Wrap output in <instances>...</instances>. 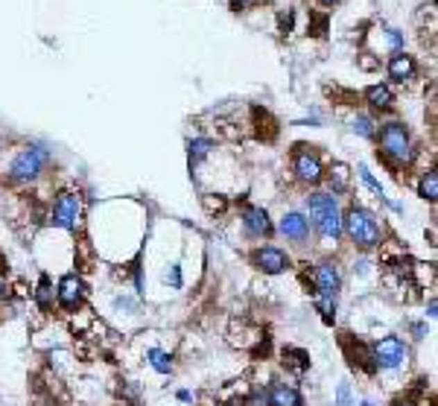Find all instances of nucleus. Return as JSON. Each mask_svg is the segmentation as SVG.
<instances>
[{"mask_svg":"<svg viewBox=\"0 0 438 406\" xmlns=\"http://www.w3.org/2000/svg\"><path fill=\"white\" fill-rule=\"evenodd\" d=\"M328 181H330V190H333V193H345L348 185H351V170H348V164H333Z\"/></svg>","mask_w":438,"mask_h":406,"instance_id":"obj_17","label":"nucleus"},{"mask_svg":"<svg viewBox=\"0 0 438 406\" xmlns=\"http://www.w3.org/2000/svg\"><path fill=\"white\" fill-rule=\"evenodd\" d=\"M82 219V202L76 193H62L53 205V226H59L65 231H76Z\"/></svg>","mask_w":438,"mask_h":406,"instance_id":"obj_6","label":"nucleus"},{"mask_svg":"<svg viewBox=\"0 0 438 406\" xmlns=\"http://www.w3.org/2000/svg\"><path fill=\"white\" fill-rule=\"evenodd\" d=\"M266 406H304V395L295 386L272 383L266 391Z\"/></svg>","mask_w":438,"mask_h":406,"instance_id":"obj_13","label":"nucleus"},{"mask_svg":"<svg viewBox=\"0 0 438 406\" xmlns=\"http://www.w3.org/2000/svg\"><path fill=\"white\" fill-rule=\"evenodd\" d=\"M365 100H369V105L377 108V111H389L391 103H394V96H391L389 85H369V88H365Z\"/></svg>","mask_w":438,"mask_h":406,"instance_id":"obj_15","label":"nucleus"},{"mask_svg":"<svg viewBox=\"0 0 438 406\" xmlns=\"http://www.w3.org/2000/svg\"><path fill=\"white\" fill-rule=\"evenodd\" d=\"M278 231L284 234L287 240H292V243H304V240H310V231H313V226H310V219L304 214L289 211V214L280 217Z\"/></svg>","mask_w":438,"mask_h":406,"instance_id":"obj_11","label":"nucleus"},{"mask_svg":"<svg viewBox=\"0 0 438 406\" xmlns=\"http://www.w3.org/2000/svg\"><path fill=\"white\" fill-rule=\"evenodd\" d=\"M146 360H149V366L158 371V374H169V371H173V357H169L167 351H161V348H149Z\"/></svg>","mask_w":438,"mask_h":406,"instance_id":"obj_18","label":"nucleus"},{"mask_svg":"<svg viewBox=\"0 0 438 406\" xmlns=\"http://www.w3.org/2000/svg\"><path fill=\"white\" fill-rule=\"evenodd\" d=\"M374 137H377V144H380V155H383L391 167H406V164H412V158H415V144H412V137H409V132H406L403 123H398V120L383 123Z\"/></svg>","mask_w":438,"mask_h":406,"instance_id":"obj_2","label":"nucleus"},{"mask_svg":"<svg viewBox=\"0 0 438 406\" xmlns=\"http://www.w3.org/2000/svg\"><path fill=\"white\" fill-rule=\"evenodd\" d=\"M336 400H339V406H348V400H351V391H348V386H345V383L339 386V391H336Z\"/></svg>","mask_w":438,"mask_h":406,"instance_id":"obj_26","label":"nucleus"},{"mask_svg":"<svg viewBox=\"0 0 438 406\" xmlns=\"http://www.w3.org/2000/svg\"><path fill=\"white\" fill-rule=\"evenodd\" d=\"M167 281L173 284V287H181V269L178 266H173V269H169V275H167Z\"/></svg>","mask_w":438,"mask_h":406,"instance_id":"obj_27","label":"nucleus"},{"mask_svg":"<svg viewBox=\"0 0 438 406\" xmlns=\"http://www.w3.org/2000/svg\"><path fill=\"white\" fill-rule=\"evenodd\" d=\"M284 366L292 369L295 374H304L310 369V354L304 348H284Z\"/></svg>","mask_w":438,"mask_h":406,"instance_id":"obj_16","label":"nucleus"},{"mask_svg":"<svg viewBox=\"0 0 438 406\" xmlns=\"http://www.w3.org/2000/svg\"><path fill=\"white\" fill-rule=\"evenodd\" d=\"M418 74V65L412 56H406V53H394L391 59H389V76L394 82H409Z\"/></svg>","mask_w":438,"mask_h":406,"instance_id":"obj_14","label":"nucleus"},{"mask_svg":"<svg viewBox=\"0 0 438 406\" xmlns=\"http://www.w3.org/2000/svg\"><path fill=\"white\" fill-rule=\"evenodd\" d=\"M123 398H129L135 406L140 403V389H137V383H126L123 386Z\"/></svg>","mask_w":438,"mask_h":406,"instance_id":"obj_25","label":"nucleus"},{"mask_svg":"<svg viewBox=\"0 0 438 406\" xmlns=\"http://www.w3.org/2000/svg\"><path fill=\"white\" fill-rule=\"evenodd\" d=\"M85 292H88V289H85V281L79 275H65L59 281V289H56V298H59L62 310L76 313L82 307V301H85Z\"/></svg>","mask_w":438,"mask_h":406,"instance_id":"obj_7","label":"nucleus"},{"mask_svg":"<svg viewBox=\"0 0 438 406\" xmlns=\"http://www.w3.org/2000/svg\"><path fill=\"white\" fill-rule=\"evenodd\" d=\"M316 310L321 313V319L328 321V325H333L336 321V298H324V296H316Z\"/></svg>","mask_w":438,"mask_h":406,"instance_id":"obj_20","label":"nucleus"},{"mask_svg":"<svg viewBox=\"0 0 438 406\" xmlns=\"http://www.w3.org/2000/svg\"><path fill=\"white\" fill-rule=\"evenodd\" d=\"M301 152H295V161H292V170L298 176V181L304 185H319L324 178V167H321V158L316 152H307V146H298Z\"/></svg>","mask_w":438,"mask_h":406,"instance_id":"obj_8","label":"nucleus"},{"mask_svg":"<svg viewBox=\"0 0 438 406\" xmlns=\"http://www.w3.org/2000/svg\"><path fill=\"white\" fill-rule=\"evenodd\" d=\"M354 132L362 135V137H374L377 135V123L371 117H365V115H357L354 117Z\"/></svg>","mask_w":438,"mask_h":406,"instance_id":"obj_23","label":"nucleus"},{"mask_svg":"<svg viewBox=\"0 0 438 406\" xmlns=\"http://www.w3.org/2000/svg\"><path fill=\"white\" fill-rule=\"evenodd\" d=\"M217 406H222V403H217Z\"/></svg>","mask_w":438,"mask_h":406,"instance_id":"obj_34","label":"nucleus"},{"mask_svg":"<svg viewBox=\"0 0 438 406\" xmlns=\"http://www.w3.org/2000/svg\"><path fill=\"white\" fill-rule=\"evenodd\" d=\"M178 400H181V403H190V400H193V395H190V391L181 389V391H178Z\"/></svg>","mask_w":438,"mask_h":406,"instance_id":"obj_30","label":"nucleus"},{"mask_svg":"<svg viewBox=\"0 0 438 406\" xmlns=\"http://www.w3.org/2000/svg\"><path fill=\"white\" fill-rule=\"evenodd\" d=\"M321 3H333V0H321Z\"/></svg>","mask_w":438,"mask_h":406,"instance_id":"obj_33","label":"nucleus"},{"mask_svg":"<svg viewBox=\"0 0 438 406\" xmlns=\"http://www.w3.org/2000/svg\"><path fill=\"white\" fill-rule=\"evenodd\" d=\"M243 228L254 240H263V237L272 234V219L266 214V208H246L243 211Z\"/></svg>","mask_w":438,"mask_h":406,"instance_id":"obj_12","label":"nucleus"},{"mask_svg":"<svg viewBox=\"0 0 438 406\" xmlns=\"http://www.w3.org/2000/svg\"><path fill=\"white\" fill-rule=\"evenodd\" d=\"M418 193H421L427 202H435V199H438V176H435V170H427V173L421 176Z\"/></svg>","mask_w":438,"mask_h":406,"instance_id":"obj_19","label":"nucleus"},{"mask_svg":"<svg viewBox=\"0 0 438 406\" xmlns=\"http://www.w3.org/2000/svg\"><path fill=\"white\" fill-rule=\"evenodd\" d=\"M313 284H316V296L336 298L339 287H342V275H339L336 263H330V260L319 263V266H316V272H313Z\"/></svg>","mask_w":438,"mask_h":406,"instance_id":"obj_10","label":"nucleus"},{"mask_svg":"<svg viewBox=\"0 0 438 406\" xmlns=\"http://www.w3.org/2000/svg\"><path fill=\"white\" fill-rule=\"evenodd\" d=\"M47 164V152L41 146H26L21 149L15 161H12L9 167V178L15 181V185H30V181H35L41 176V170H44Z\"/></svg>","mask_w":438,"mask_h":406,"instance_id":"obj_4","label":"nucleus"},{"mask_svg":"<svg viewBox=\"0 0 438 406\" xmlns=\"http://www.w3.org/2000/svg\"><path fill=\"white\" fill-rule=\"evenodd\" d=\"M360 406H374V403H369V400H362V403H360Z\"/></svg>","mask_w":438,"mask_h":406,"instance_id":"obj_31","label":"nucleus"},{"mask_svg":"<svg viewBox=\"0 0 438 406\" xmlns=\"http://www.w3.org/2000/svg\"><path fill=\"white\" fill-rule=\"evenodd\" d=\"M360 178H362L365 185H369V187L374 190V196H383V187H380V181H377V178L369 173V167H360Z\"/></svg>","mask_w":438,"mask_h":406,"instance_id":"obj_24","label":"nucleus"},{"mask_svg":"<svg viewBox=\"0 0 438 406\" xmlns=\"http://www.w3.org/2000/svg\"><path fill=\"white\" fill-rule=\"evenodd\" d=\"M307 219L328 243H336L342 237V211H339L336 196L330 193L307 196Z\"/></svg>","mask_w":438,"mask_h":406,"instance_id":"obj_1","label":"nucleus"},{"mask_svg":"<svg viewBox=\"0 0 438 406\" xmlns=\"http://www.w3.org/2000/svg\"><path fill=\"white\" fill-rule=\"evenodd\" d=\"M342 231L351 237V243L360 246V248H374V246L383 243V226H380V219L360 205H354L342 217Z\"/></svg>","mask_w":438,"mask_h":406,"instance_id":"obj_3","label":"nucleus"},{"mask_svg":"<svg viewBox=\"0 0 438 406\" xmlns=\"http://www.w3.org/2000/svg\"><path fill=\"white\" fill-rule=\"evenodd\" d=\"M391 406H415V400H412V398H398Z\"/></svg>","mask_w":438,"mask_h":406,"instance_id":"obj_29","label":"nucleus"},{"mask_svg":"<svg viewBox=\"0 0 438 406\" xmlns=\"http://www.w3.org/2000/svg\"><path fill=\"white\" fill-rule=\"evenodd\" d=\"M374 366L386 369V371H398L409 362V345L401 339V336H383L374 348H371Z\"/></svg>","mask_w":438,"mask_h":406,"instance_id":"obj_5","label":"nucleus"},{"mask_svg":"<svg viewBox=\"0 0 438 406\" xmlns=\"http://www.w3.org/2000/svg\"><path fill=\"white\" fill-rule=\"evenodd\" d=\"M251 263L258 266L260 272H266V275H278V272L289 269V255L284 248H278V246H263V248H258L251 255Z\"/></svg>","mask_w":438,"mask_h":406,"instance_id":"obj_9","label":"nucleus"},{"mask_svg":"<svg viewBox=\"0 0 438 406\" xmlns=\"http://www.w3.org/2000/svg\"><path fill=\"white\" fill-rule=\"evenodd\" d=\"M251 3H254V0H231V6H234L237 12H239V9H249Z\"/></svg>","mask_w":438,"mask_h":406,"instance_id":"obj_28","label":"nucleus"},{"mask_svg":"<svg viewBox=\"0 0 438 406\" xmlns=\"http://www.w3.org/2000/svg\"><path fill=\"white\" fill-rule=\"evenodd\" d=\"M0 298H3V284H0Z\"/></svg>","mask_w":438,"mask_h":406,"instance_id":"obj_32","label":"nucleus"},{"mask_svg":"<svg viewBox=\"0 0 438 406\" xmlns=\"http://www.w3.org/2000/svg\"><path fill=\"white\" fill-rule=\"evenodd\" d=\"M35 301L41 310H50V304H53V287H50V278H41V284L35 289Z\"/></svg>","mask_w":438,"mask_h":406,"instance_id":"obj_21","label":"nucleus"},{"mask_svg":"<svg viewBox=\"0 0 438 406\" xmlns=\"http://www.w3.org/2000/svg\"><path fill=\"white\" fill-rule=\"evenodd\" d=\"M210 149H214V141H208V137H196V141H190V164L205 158Z\"/></svg>","mask_w":438,"mask_h":406,"instance_id":"obj_22","label":"nucleus"}]
</instances>
